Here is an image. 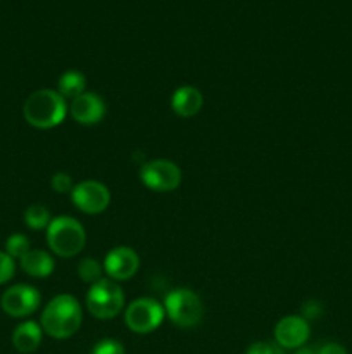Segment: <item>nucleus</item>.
I'll use <instances>...</instances> for the list:
<instances>
[{"instance_id":"nucleus-26","label":"nucleus","mask_w":352,"mask_h":354,"mask_svg":"<svg viewBox=\"0 0 352 354\" xmlns=\"http://www.w3.org/2000/svg\"><path fill=\"white\" fill-rule=\"evenodd\" d=\"M295 354H316V353H314L313 349H309V348H304V346H302V348H299V349H297V353H295Z\"/></svg>"},{"instance_id":"nucleus-16","label":"nucleus","mask_w":352,"mask_h":354,"mask_svg":"<svg viewBox=\"0 0 352 354\" xmlns=\"http://www.w3.org/2000/svg\"><path fill=\"white\" fill-rule=\"evenodd\" d=\"M86 88V80L85 75L79 71H66L64 75H61L57 83V92L68 99H76L78 95L85 93Z\"/></svg>"},{"instance_id":"nucleus-2","label":"nucleus","mask_w":352,"mask_h":354,"mask_svg":"<svg viewBox=\"0 0 352 354\" xmlns=\"http://www.w3.org/2000/svg\"><path fill=\"white\" fill-rule=\"evenodd\" d=\"M68 109L66 99L57 90L41 88L28 97L23 106V114L31 127L48 130L59 127L64 121Z\"/></svg>"},{"instance_id":"nucleus-12","label":"nucleus","mask_w":352,"mask_h":354,"mask_svg":"<svg viewBox=\"0 0 352 354\" xmlns=\"http://www.w3.org/2000/svg\"><path fill=\"white\" fill-rule=\"evenodd\" d=\"M69 113H71L72 120L76 123L92 127V124L100 123L104 120V116H106V104H104V100L97 93L85 92L71 100Z\"/></svg>"},{"instance_id":"nucleus-4","label":"nucleus","mask_w":352,"mask_h":354,"mask_svg":"<svg viewBox=\"0 0 352 354\" xmlns=\"http://www.w3.org/2000/svg\"><path fill=\"white\" fill-rule=\"evenodd\" d=\"M86 308L99 320H113L124 308L123 290L114 280H99L86 292Z\"/></svg>"},{"instance_id":"nucleus-3","label":"nucleus","mask_w":352,"mask_h":354,"mask_svg":"<svg viewBox=\"0 0 352 354\" xmlns=\"http://www.w3.org/2000/svg\"><path fill=\"white\" fill-rule=\"evenodd\" d=\"M85 228L75 218L57 216L48 223L47 244L59 258H75L85 248Z\"/></svg>"},{"instance_id":"nucleus-21","label":"nucleus","mask_w":352,"mask_h":354,"mask_svg":"<svg viewBox=\"0 0 352 354\" xmlns=\"http://www.w3.org/2000/svg\"><path fill=\"white\" fill-rule=\"evenodd\" d=\"M14 272H16V263H14V259L7 252L0 251V286L9 282L14 277Z\"/></svg>"},{"instance_id":"nucleus-25","label":"nucleus","mask_w":352,"mask_h":354,"mask_svg":"<svg viewBox=\"0 0 352 354\" xmlns=\"http://www.w3.org/2000/svg\"><path fill=\"white\" fill-rule=\"evenodd\" d=\"M316 354H347L344 346L337 344V342H330V344H324Z\"/></svg>"},{"instance_id":"nucleus-11","label":"nucleus","mask_w":352,"mask_h":354,"mask_svg":"<svg viewBox=\"0 0 352 354\" xmlns=\"http://www.w3.org/2000/svg\"><path fill=\"white\" fill-rule=\"evenodd\" d=\"M311 335L309 322L299 315L282 318L275 327V341L283 349H299Z\"/></svg>"},{"instance_id":"nucleus-23","label":"nucleus","mask_w":352,"mask_h":354,"mask_svg":"<svg viewBox=\"0 0 352 354\" xmlns=\"http://www.w3.org/2000/svg\"><path fill=\"white\" fill-rule=\"evenodd\" d=\"M282 349L283 348H280L278 344L273 346L268 342H254V344L248 346L245 354H285Z\"/></svg>"},{"instance_id":"nucleus-6","label":"nucleus","mask_w":352,"mask_h":354,"mask_svg":"<svg viewBox=\"0 0 352 354\" xmlns=\"http://www.w3.org/2000/svg\"><path fill=\"white\" fill-rule=\"evenodd\" d=\"M164 306L152 297H140L124 310V324L135 334H150L164 320Z\"/></svg>"},{"instance_id":"nucleus-5","label":"nucleus","mask_w":352,"mask_h":354,"mask_svg":"<svg viewBox=\"0 0 352 354\" xmlns=\"http://www.w3.org/2000/svg\"><path fill=\"white\" fill-rule=\"evenodd\" d=\"M162 306L166 317L182 328L197 327L204 317L202 301L190 289H175L166 296Z\"/></svg>"},{"instance_id":"nucleus-17","label":"nucleus","mask_w":352,"mask_h":354,"mask_svg":"<svg viewBox=\"0 0 352 354\" xmlns=\"http://www.w3.org/2000/svg\"><path fill=\"white\" fill-rule=\"evenodd\" d=\"M52 221L50 213L45 206L41 204H31L24 211V223L31 230H41V228H47L48 223Z\"/></svg>"},{"instance_id":"nucleus-9","label":"nucleus","mask_w":352,"mask_h":354,"mask_svg":"<svg viewBox=\"0 0 352 354\" xmlns=\"http://www.w3.org/2000/svg\"><path fill=\"white\" fill-rule=\"evenodd\" d=\"M40 301L41 296L35 287L19 283V286L10 287V289H7L6 292L2 294L0 304H2L3 311H6L9 317L24 318L30 317V315H33L35 311L38 310Z\"/></svg>"},{"instance_id":"nucleus-7","label":"nucleus","mask_w":352,"mask_h":354,"mask_svg":"<svg viewBox=\"0 0 352 354\" xmlns=\"http://www.w3.org/2000/svg\"><path fill=\"white\" fill-rule=\"evenodd\" d=\"M140 178L141 183L154 192H173L182 183V169L169 159H154L144 162Z\"/></svg>"},{"instance_id":"nucleus-8","label":"nucleus","mask_w":352,"mask_h":354,"mask_svg":"<svg viewBox=\"0 0 352 354\" xmlns=\"http://www.w3.org/2000/svg\"><path fill=\"white\" fill-rule=\"evenodd\" d=\"M71 201L81 213L99 214L109 207L110 192L97 180H85L71 190Z\"/></svg>"},{"instance_id":"nucleus-14","label":"nucleus","mask_w":352,"mask_h":354,"mask_svg":"<svg viewBox=\"0 0 352 354\" xmlns=\"http://www.w3.org/2000/svg\"><path fill=\"white\" fill-rule=\"evenodd\" d=\"M19 265L23 272L33 279H47L55 268L54 258L41 249H31L28 254H24L19 259Z\"/></svg>"},{"instance_id":"nucleus-24","label":"nucleus","mask_w":352,"mask_h":354,"mask_svg":"<svg viewBox=\"0 0 352 354\" xmlns=\"http://www.w3.org/2000/svg\"><path fill=\"white\" fill-rule=\"evenodd\" d=\"M323 313V306H321L320 301H306L302 304V318L306 320H314V318H320Z\"/></svg>"},{"instance_id":"nucleus-15","label":"nucleus","mask_w":352,"mask_h":354,"mask_svg":"<svg viewBox=\"0 0 352 354\" xmlns=\"http://www.w3.org/2000/svg\"><path fill=\"white\" fill-rule=\"evenodd\" d=\"M41 335H43V330L37 322H23L14 330L12 344L19 353L30 354L37 351L38 346L41 344Z\"/></svg>"},{"instance_id":"nucleus-13","label":"nucleus","mask_w":352,"mask_h":354,"mask_svg":"<svg viewBox=\"0 0 352 354\" xmlns=\"http://www.w3.org/2000/svg\"><path fill=\"white\" fill-rule=\"evenodd\" d=\"M204 106V95L195 86H179L171 97V109L182 118H192L200 113Z\"/></svg>"},{"instance_id":"nucleus-20","label":"nucleus","mask_w":352,"mask_h":354,"mask_svg":"<svg viewBox=\"0 0 352 354\" xmlns=\"http://www.w3.org/2000/svg\"><path fill=\"white\" fill-rule=\"evenodd\" d=\"M50 185L57 194H68L75 189V185H72V178L64 171L55 173L50 180Z\"/></svg>"},{"instance_id":"nucleus-18","label":"nucleus","mask_w":352,"mask_h":354,"mask_svg":"<svg viewBox=\"0 0 352 354\" xmlns=\"http://www.w3.org/2000/svg\"><path fill=\"white\" fill-rule=\"evenodd\" d=\"M78 277L83 282L93 286V283H97L99 280L104 279V265H100L97 259L85 258L78 265Z\"/></svg>"},{"instance_id":"nucleus-19","label":"nucleus","mask_w":352,"mask_h":354,"mask_svg":"<svg viewBox=\"0 0 352 354\" xmlns=\"http://www.w3.org/2000/svg\"><path fill=\"white\" fill-rule=\"evenodd\" d=\"M30 251H31L30 241H28V237H24L23 234L10 235V237L6 241V252L12 259H21Z\"/></svg>"},{"instance_id":"nucleus-1","label":"nucleus","mask_w":352,"mask_h":354,"mask_svg":"<svg viewBox=\"0 0 352 354\" xmlns=\"http://www.w3.org/2000/svg\"><path fill=\"white\" fill-rule=\"evenodd\" d=\"M83 322L81 306L71 294H59L41 311L40 327L54 339H69L79 330Z\"/></svg>"},{"instance_id":"nucleus-22","label":"nucleus","mask_w":352,"mask_h":354,"mask_svg":"<svg viewBox=\"0 0 352 354\" xmlns=\"http://www.w3.org/2000/svg\"><path fill=\"white\" fill-rule=\"evenodd\" d=\"M90 354H124V348L121 342L114 341V339H104V341L97 342Z\"/></svg>"},{"instance_id":"nucleus-10","label":"nucleus","mask_w":352,"mask_h":354,"mask_svg":"<svg viewBox=\"0 0 352 354\" xmlns=\"http://www.w3.org/2000/svg\"><path fill=\"white\" fill-rule=\"evenodd\" d=\"M140 266V258L133 249L126 248V245H119L114 248L113 251L107 252L106 259H104V272H106L107 279L114 280V282H124L135 277Z\"/></svg>"}]
</instances>
